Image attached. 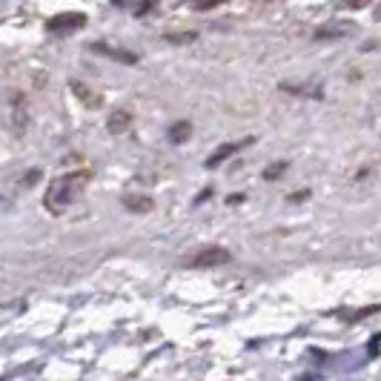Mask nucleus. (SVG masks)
<instances>
[{
  "instance_id": "obj_1",
  "label": "nucleus",
  "mask_w": 381,
  "mask_h": 381,
  "mask_svg": "<svg viewBox=\"0 0 381 381\" xmlns=\"http://www.w3.org/2000/svg\"><path fill=\"white\" fill-rule=\"evenodd\" d=\"M89 183V172L86 169H78V172H67V175H60L49 183L46 189V207L52 212H67L81 195H83V189Z\"/></svg>"
},
{
  "instance_id": "obj_2",
  "label": "nucleus",
  "mask_w": 381,
  "mask_h": 381,
  "mask_svg": "<svg viewBox=\"0 0 381 381\" xmlns=\"http://www.w3.org/2000/svg\"><path fill=\"white\" fill-rule=\"evenodd\" d=\"M86 26V15L83 12H63L46 20V32L49 35H69V32H78Z\"/></svg>"
},
{
  "instance_id": "obj_3",
  "label": "nucleus",
  "mask_w": 381,
  "mask_h": 381,
  "mask_svg": "<svg viewBox=\"0 0 381 381\" xmlns=\"http://www.w3.org/2000/svg\"><path fill=\"white\" fill-rule=\"evenodd\" d=\"M193 267H198V270H212V267H224V264H230V252L224 249V247H204L198 256L189 261Z\"/></svg>"
},
{
  "instance_id": "obj_4",
  "label": "nucleus",
  "mask_w": 381,
  "mask_h": 381,
  "mask_svg": "<svg viewBox=\"0 0 381 381\" xmlns=\"http://www.w3.org/2000/svg\"><path fill=\"white\" fill-rule=\"evenodd\" d=\"M347 35H356V23H327V26H319L315 29V41H338V38H347Z\"/></svg>"
},
{
  "instance_id": "obj_5",
  "label": "nucleus",
  "mask_w": 381,
  "mask_h": 381,
  "mask_svg": "<svg viewBox=\"0 0 381 381\" xmlns=\"http://www.w3.org/2000/svg\"><path fill=\"white\" fill-rule=\"evenodd\" d=\"M249 144H252V138H244V141H235V144H224V146H218V149L207 158V167H209V169L221 167V164L227 161V158H233L235 152H241V149H244V146H249Z\"/></svg>"
},
{
  "instance_id": "obj_6",
  "label": "nucleus",
  "mask_w": 381,
  "mask_h": 381,
  "mask_svg": "<svg viewBox=\"0 0 381 381\" xmlns=\"http://www.w3.org/2000/svg\"><path fill=\"white\" fill-rule=\"evenodd\" d=\"M92 49H95V52H101V55H106V57H112V60H118V63H126V67H135V63H138V55H135V52H130V49H120V46L95 43Z\"/></svg>"
},
{
  "instance_id": "obj_7",
  "label": "nucleus",
  "mask_w": 381,
  "mask_h": 381,
  "mask_svg": "<svg viewBox=\"0 0 381 381\" xmlns=\"http://www.w3.org/2000/svg\"><path fill=\"white\" fill-rule=\"evenodd\" d=\"M130 123H132V115L123 112V109H118L115 115H109V130L112 132H126V130H130Z\"/></svg>"
},
{
  "instance_id": "obj_8",
  "label": "nucleus",
  "mask_w": 381,
  "mask_h": 381,
  "mask_svg": "<svg viewBox=\"0 0 381 381\" xmlns=\"http://www.w3.org/2000/svg\"><path fill=\"white\" fill-rule=\"evenodd\" d=\"M123 207L132 209V212H149V209H152V201H149L146 195H141V198H138V195H126V198H123Z\"/></svg>"
},
{
  "instance_id": "obj_9",
  "label": "nucleus",
  "mask_w": 381,
  "mask_h": 381,
  "mask_svg": "<svg viewBox=\"0 0 381 381\" xmlns=\"http://www.w3.org/2000/svg\"><path fill=\"white\" fill-rule=\"evenodd\" d=\"M189 132H193V126H189V120L172 123V130H169V141H172V144H183V141L189 138Z\"/></svg>"
},
{
  "instance_id": "obj_10",
  "label": "nucleus",
  "mask_w": 381,
  "mask_h": 381,
  "mask_svg": "<svg viewBox=\"0 0 381 381\" xmlns=\"http://www.w3.org/2000/svg\"><path fill=\"white\" fill-rule=\"evenodd\" d=\"M284 92H296V95H310V98H324L321 89H307V86H293V83H281Z\"/></svg>"
},
{
  "instance_id": "obj_11",
  "label": "nucleus",
  "mask_w": 381,
  "mask_h": 381,
  "mask_svg": "<svg viewBox=\"0 0 381 381\" xmlns=\"http://www.w3.org/2000/svg\"><path fill=\"white\" fill-rule=\"evenodd\" d=\"M284 172H287V161H278V164H270V167L264 169V178H267V181H275V178H281Z\"/></svg>"
},
{
  "instance_id": "obj_12",
  "label": "nucleus",
  "mask_w": 381,
  "mask_h": 381,
  "mask_svg": "<svg viewBox=\"0 0 381 381\" xmlns=\"http://www.w3.org/2000/svg\"><path fill=\"white\" fill-rule=\"evenodd\" d=\"M370 4L373 0H338V6H347V9H364Z\"/></svg>"
},
{
  "instance_id": "obj_13",
  "label": "nucleus",
  "mask_w": 381,
  "mask_h": 381,
  "mask_svg": "<svg viewBox=\"0 0 381 381\" xmlns=\"http://www.w3.org/2000/svg\"><path fill=\"white\" fill-rule=\"evenodd\" d=\"M152 6H155V0H138V4H135V18H144Z\"/></svg>"
},
{
  "instance_id": "obj_14",
  "label": "nucleus",
  "mask_w": 381,
  "mask_h": 381,
  "mask_svg": "<svg viewBox=\"0 0 381 381\" xmlns=\"http://www.w3.org/2000/svg\"><path fill=\"white\" fill-rule=\"evenodd\" d=\"M198 35H195V32H186V35H169V41L172 43H193Z\"/></svg>"
},
{
  "instance_id": "obj_15",
  "label": "nucleus",
  "mask_w": 381,
  "mask_h": 381,
  "mask_svg": "<svg viewBox=\"0 0 381 381\" xmlns=\"http://www.w3.org/2000/svg\"><path fill=\"white\" fill-rule=\"evenodd\" d=\"M221 0H195V9L198 12H204V9H212V6H218Z\"/></svg>"
},
{
  "instance_id": "obj_16",
  "label": "nucleus",
  "mask_w": 381,
  "mask_h": 381,
  "mask_svg": "<svg viewBox=\"0 0 381 381\" xmlns=\"http://www.w3.org/2000/svg\"><path fill=\"white\" fill-rule=\"evenodd\" d=\"M38 178H41V172H38V169H32V172H26V186H32V183H38Z\"/></svg>"
},
{
  "instance_id": "obj_17",
  "label": "nucleus",
  "mask_w": 381,
  "mask_h": 381,
  "mask_svg": "<svg viewBox=\"0 0 381 381\" xmlns=\"http://www.w3.org/2000/svg\"><path fill=\"white\" fill-rule=\"evenodd\" d=\"M378 344H381V335H375V338H373V344H370V359H373V356H378Z\"/></svg>"
},
{
  "instance_id": "obj_18",
  "label": "nucleus",
  "mask_w": 381,
  "mask_h": 381,
  "mask_svg": "<svg viewBox=\"0 0 381 381\" xmlns=\"http://www.w3.org/2000/svg\"><path fill=\"white\" fill-rule=\"evenodd\" d=\"M209 195H212V189H207V193H201V195H198V201H195V204H204V201H207V198H209Z\"/></svg>"
},
{
  "instance_id": "obj_19",
  "label": "nucleus",
  "mask_w": 381,
  "mask_h": 381,
  "mask_svg": "<svg viewBox=\"0 0 381 381\" xmlns=\"http://www.w3.org/2000/svg\"><path fill=\"white\" fill-rule=\"evenodd\" d=\"M241 201H244V195H230L227 198V204H241Z\"/></svg>"
}]
</instances>
